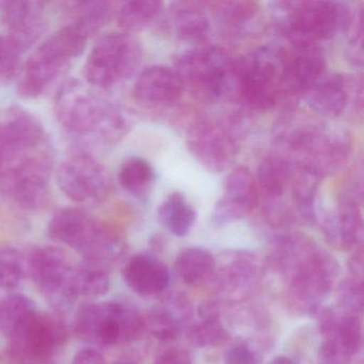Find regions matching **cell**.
<instances>
[{
    "mask_svg": "<svg viewBox=\"0 0 364 364\" xmlns=\"http://www.w3.org/2000/svg\"><path fill=\"white\" fill-rule=\"evenodd\" d=\"M272 259L287 279L291 304L308 313L323 304L340 274L336 259L302 234L278 238Z\"/></svg>",
    "mask_w": 364,
    "mask_h": 364,
    "instance_id": "obj_1",
    "label": "cell"
},
{
    "mask_svg": "<svg viewBox=\"0 0 364 364\" xmlns=\"http://www.w3.org/2000/svg\"><path fill=\"white\" fill-rule=\"evenodd\" d=\"M55 112L70 134L101 146L118 144L129 131V120L118 106L75 80L61 87Z\"/></svg>",
    "mask_w": 364,
    "mask_h": 364,
    "instance_id": "obj_2",
    "label": "cell"
},
{
    "mask_svg": "<svg viewBox=\"0 0 364 364\" xmlns=\"http://www.w3.org/2000/svg\"><path fill=\"white\" fill-rule=\"evenodd\" d=\"M277 152L297 167L321 178L344 166L351 152L350 136L344 129L325 123H289L277 137Z\"/></svg>",
    "mask_w": 364,
    "mask_h": 364,
    "instance_id": "obj_3",
    "label": "cell"
},
{
    "mask_svg": "<svg viewBox=\"0 0 364 364\" xmlns=\"http://www.w3.org/2000/svg\"><path fill=\"white\" fill-rule=\"evenodd\" d=\"M274 5L277 26L289 42L318 44L346 31L353 22L348 4L341 1H280Z\"/></svg>",
    "mask_w": 364,
    "mask_h": 364,
    "instance_id": "obj_4",
    "label": "cell"
},
{
    "mask_svg": "<svg viewBox=\"0 0 364 364\" xmlns=\"http://www.w3.org/2000/svg\"><path fill=\"white\" fill-rule=\"evenodd\" d=\"M54 242L67 245L85 257V261L108 265L123 253L124 244L119 234L95 220L82 208L57 210L48 225Z\"/></svg>",
    "mask_w": 364,
    "mask_h": 364,
    "instance_id": "obj_5",
    "label": "cell"
},
{
    "mask_svg": "<svg viewBox=\"0 0 364 364\" xmlns=\"http://www.w3.org/2000/svg\"><path fill=\"white\" fill-rule=\"evenodd\" d=\"M87 39L68 24L40 44L18 73V93L24 99H36L53 84L82 54Z\"/></svg>",
    "mask_w": 364,
    "mask_h": 364,
    "instance_id": "obj_6",
    "label": "cell"
},
{
    "mask_svg": "<svg viewBox=\"0 0 364 364\" xmlns=\"http://www.w3.org/2000/svg\"><path fill=\"white\" fill-rule=\"evenodd\" d=\"M174 70L202 99L220 101L237 93L236 60L217 46H203L181 53Z\"/></svg>",
    "mask_w": 364,
    "mask_h": 364,
    "instance_id": "obj_7",
    "label": "cell"
},
{
    "mask_svg": "<svg viewBox=\"0 0 364 364\" xmlns=\"http://www.w3.org/2000/svg\"><path fill=\"white\" fill-rule=\"evenodd\" d=\"M146 319L133 304L120 300L86 304L78 311L74 329L82 340L114 346L137 340Z\"/></svg>",
    "mask_w": 364,
    "mask_h": 364,
    "instance_id": "obj_8",
    "label": "cell"
},
{
    "mask_svg": "<svg viewBox=\"0 0 364 364\" xmlns=\"http://www.w3.org/2000/svg\"><path fill=\"white\" fill-rule=\"evenodd\" d=\"M142 55L141 43L132 33H107L91 48L85 63V78L93 88L116 87L136 73Z\"/></svg>",
    "mask_w": 364,
    "mask_h": 364,
    "instance_id": "obj_9",
    "label": "cell"
},
{
    "mask_svg": "<svg viewBox=\"0 0 364 364\" xmlns=\"http://www.w3.org/2000/svg\"><path fill=\"white\" fill-rule=\"evenodd\" d=\"M237 93L257 112H267L278 103L284 91L281 46H266L236 60Z\"/></svg>",
    "mask_w": 364,
    "mask_h": 364,
    "instance_id": "obj_10",
    "label": "cell"
},
{
    "mask_svg": "<svg viewBox=\"0 0 364 364\" xmlns=\"http://www.w3.org/2000/svg\"><path fill=\"white\" fill-rule=\"evenodd\" d=\"M52 173L50 150L40 151L0 176V193L21 210H42L50 204Z\"/></svg>",
    "mask_w": 364,
    "mask_h": 364,
    "instance_id": "obj_11",
    "label": "cell"
},
{
    "mask_svg": "<svg viewBox=\"0 0 364 364\" xmlns=\"http://www.w3.org/2000/svg\"><path fill=\"white\" fill-rule=\"evenodd\" d=\"M27 272L48 304L57 310L70 308L77 299L76 268L63 249L54 246L33 249L27 257Z\"/></svg>",
    "mask_w": 364,
    "mask_h": 364,
    "instance_id": "obj_12",
    "label": "cell"
},
{
    "mask_svg": "<svg viewBox=\"0 0 364 364\" xmlns=\"http://www.w3.org/2000/svg\"><path fill=\"white\" fill-rule=\"evenodd\" d=\"M56 180L63 195L80 205L104 203L114 191L109 172L88 153H78L63 161Z\"/></svg>",
    "mask_w": 364,
    "mask_h": 364,
    "instance_id": "obj_13",
    "label": "cell"
},
{
    "mask_svg": "<svg viewBox=\"0 0 364 364\" xmlns=\"http://www.w3.org/2000/svg\"><path fill=\"white\" fill-rule=\"evenodd\" d=\"M186 142L193 159L214 173L229 169L237 156V138L233 132L225 123L212 119L193 123Z\"/></svg>",
    "mask_w": 364,
    "mask_h": 364,
    "instance_id": "obj_14",
    "label": "cell"
},
{
    "mask_svg": "<svg viewBox=\"0 0 364 364\" xmlns=\"http://www.w3.org/2000/svg\"><path fill=\"white\" fill-rule=\"evenodd\" d=\"M67 338V328L60 318L36 311L10 334L8 349L36 357L54 358Z\"/></svg>",
    "mask_w": 364,
    "mask_h": 364,
    "instance_id": "obj_15",
    "label": "cell"
},
{
    "mask_svg": "<svg viewBox=\"0 0 364 364\" xmlns=\"http://www.w3.org/2000/svg\"><path fill=\"white\" fill-rule=\"evenodd\" d=\"M284 90L304 95V93L326 73V56L321 46L309 42H289L281 48Z\"/></svg>",
    "mask_w": 364,
    "mask_h": 364,
    "instance_id": "obj_16",
    "label": "cell"
},
{
    "mask_svg": "<svg viewBox=\"0 0 364 364\" xmlns=\"http://www.w3.org/2000/svg\"><path fill=\"white\" fill-rule=\"evenodd\" d=\"M257 181L244 166L234 168L223 183V193L213 212V221L225 225L244 218L259 204Z\"/></svg>",
    "mask_w": 364,
    "mask_h": 364,
    "instance_id": "obj_17",
    "label": "cell"
},
{
    "mask_svg": "<svg viewBox=\"0 0 364 364\" xmlns=\"http://www.w3.org/2000/svg\"><path fill=\"white\" fill-rule=\"evenodd\" d=\"M259 266L248 251H229L216 259L214 278L219 291L230 300L249 297L259 285Z\"/></svg>",
    "mask_w": 364,
    "mask_h": 364,
    "instance_id": "obj_18",
    "label": "cell"
},
{
    "mask_svg": "<svg viewBox=\"0 0 364 364\" xmlns=\"http://www.w3.org/2000/svg\"><path fill=\"white\" fill-rule=\"evenodd\" d=\"M361 86L355 78L342 74H323L302 97L311 109L326 118H338L351 101L361 102Z\"/></svg>",
    "mask_w": 364,
    "mask_h": 364,
    "instance_id": "obj_19",
    "label": "cell"
},
{
    "mask_svg": "<svg viewBox=\"0 0 364 364\" xmlns=\"http://www.w3.org/2000/svg\"><path fill=\"white\" fill-rule=\"evenodd\" d=\"M185 88L176 70L155 65L140 74L134 85L133 97L140 106L149 109L170 107L182 97Z\"/></svg>",
    "mask_w": 364,
    "mask_h": 364,
    "instance_id": "obj_20",
    "label": "cell"
},
{
    "mask_svg": "<svg viewBox=\"0 0 364 364\" xmlns=\"http://www.w3.org/2000/svg\"><path fill=\"white\" fill-rule=\"evenodd\" d=\"M46 4L31 0L0 1V12L8 28V36L28 50L43 33Z\"/></svg>",
    "mask_w": 364,
    "mask_h": 364,
    "instance_id": "obj_21",
    "label": "cell"
},
{
    "mask_svg": "<svg viewBox=\"0 0 364 364\" xmlns=\"http://www.w3.org/2000/svg\"><path fill=\"white\" fill-rule=\"evenodd\" d=\"M122 276L127 287L144 298L163 295L171 280L167 265L151 253L132 257L123 268Z\"/></svg>",
    "mask_w": 364,
    "mask_h": 364,
    "instance_id": "obj_22",
    "label": "cell"
},
{
    "mask_svg": "<svg viewBox=\"0 0 364 364\" xmlns=\"http://www.w3.org/2000/svg\"><path fill=\"white\" fill-rule=\"evenodd\" d=\"M193 315V306L183 294H168L149 312L146 327L161 341L178 338Z\"/></svg>",
    "mask_w": 364,
    "mask_h": 364,
    "instance_id": "obj_23",
    "label": "cell"
},
{
    "mask_svg": "<svg viewBox=\"0 0 364 364\" xmlns=\"http://www.w3.org/2000/svg\"><path fill=\"white\" fill-rule=\"evenodd\" d=\"M362 191H348L341 198L338 208L332 210L333 247L344 251L359 248L363 240Z\"/></svg>",
    "mask_w": 364,
    "mask_h": 364,
    "instance_id": "obj_24",
    "label": "cell"
},
{
    "mask_svg": "<svg viewBox=\"0 0 364 364\" xmlns=\"http://www.w3.org/2000/svg\"><path fill=\"white\" fill-rule=\"evenodd\" d=\"M170 16L174 33L182 41H201L210 31V18L203 4L196 1L171 4Z\"/></svg>",
    "mask_w": 364,
    "mask_h": 364,
    "instance_id": "obj_25",
    "label": "cell"
},
{
    "mask_svg": "<svg viewBox=\"0 0 364 364\" xmlns=\"http://www.w3.org/2000/svg\"><path fill=\"white\" fill-rule=\"evenodd\" d=\"M174 269L183 283L199 287L214 278L216 259L206 249L191 247L181 251L176 257Z\"/></svg>",
    "mask_w": 364,
    "mask_h": 364,
    "instance_id": "obj_26",
    "label": "cell"
},
{
    "mask_svg": "<svg viewBox=\"0 0 364 364\" xmlns=\"http://www.w3.org/2000/svg\"><path fill=\"white\" fill-rule=\"evenodd\" d=\"M67 10L71 18L69 24L89 40L107 24L114 11V4L104 0L74 1L67 4Z\"/></svg>",
    "mask_w": 364,
    "mask_h": 364,
    "instance_id": "obj_27",
    "label": "cell"
},
{
    "mask_svg": "<svg viewBox=\"0 0 364 364\" xmlns=\"http://www.w3.org/2000/svg\"><path fill=\"white\" fill-rule=\"evenodd\" d=\"M159 221L178 237L191 233L197 220V213L181 193L166 198L159 208Z\"/></svg>",
    "mask_w": 364,
    "mask_h": 364,
    "instance_id": "obj_28",
    "label": "cell"
},
{
    "mask_svg": "<svg viewBox=\"0 0 364 364\" xmlns=\"http://www.w3.org/2000/svg\"><path fill=\"white\" fill-rule=\"evenodd\" d=\"M200 321L191 326L188 338L197 347H215L225 343L228 333L216 304H204L199 309Z\"/></svg>",
    "mask_w": 364,
    "mask_h": 364,
    "instance_id": "obj_29",
    "label": "cell"
},
{
    "mask_svg": "<svg viewBox=\"0 0 364 364\" xmlns=\"http://www.w3.org/2000/svg\"><path fill=\"white\" fill-rule=\"evenodd\" d=\"M156 174L152 165L141 157H132L124 161L119 171L121 186L137 199H146L152 191Z\"/></svg>",
    "mask_w": 364,
    "mask_h": 364,
    "instance_id": "obj_30",
    "label": "cell"
},
{
    "mask_svg": "<svg viewBox=\"0 0 364 364\" xmlns=\"http://www.w3.org/2000/svg\"><path fill=\"white\" fill-rule=\"evenodd\" d=\"M164 4L156 0H132L123 3L118 10V24L124 33L144 31L161 16Z\"/></svg>",
    "mask_w": 364,
    "mask_h": 364,
    "instance_id": "obj_31",
    "label": "cell"
},
{
    "mask_svg": "<svg viewBox=\"0 0 364 364\" xmlns=\"http://www.w3.org/2000/svg\"><path fill=\"white\" fill-rule=\"evenodd\" d=\"M75 289L78 297L97 298L106 295L110 289L107 266L86 261L76 269Z\"/></svg>",
    "mask_w": 364,
    "mask_h": 364,
    "instance_id": "obj_32",
    "label": "cell"
},
{
    "mask_svg": "<svg viewBox=\"0 0 364 364\" xmlns=\"http://www.w3.org/2000/svg\"><path fill=\"white\" fill-rule=\"evenodd\" d=\"M35 302L22 294H14L0 301V334L9 338L10 334L33 312Z\"/></svg>",
    "mask_w": 364,
    "mask_h": 364,
    "instance_id": "obj_33",
    "label": "cell"
},
{
    "mask_svg": "<svg viewBox=\"0 0 364 364\" xmlns=\"http://www.w3.org/2000/svg\"><path fill=\"white\" fill-rule=\"evenodd\" d=\"M215 18L230 29H240L259 12V4L252 1H219L210 4Z\"/></svg>",
    "mask_w": 364,
    "mask_h": 364,
    "instance_id": "obj_34",
    "label": "cell"
},
{
    "mask_svg": "<svg viewBox=\"0 0 364 364\" xmlns=\"http://www.w3.org/2000/svg\"><path fill=\"white\" fill-rule=\"evenodd\" d=\"M27 257L16 248L0 249V289L11 291L26 274Z\"/></svg>",
    "mask_w": 364,
    "mask_h": 364,
    "instance_id": "obj_35",
    "label": "cell"
},
{
    "mask_svg": "<svg viewBox=\"0 0 364 364\" xmlns=\"http://www.w3.org/2000/svg\"><path fill=\"white\" fill-rule=\"evenodd\" d=\"M336 301L343 314L360 316L363 311V282L355 279H344L336 287Z\"/></svg>",
    "mask_w": 364,
    "mask_h": 364,
    "instance_id": "obj_36",
    "label": "cell"
},
{
    "mask_svg": "<svg viewBox=\"0 0 364 364\" xmlns=\"http://www.w3.org/2000/svg\"><path fill=\"white\" fill-rule=\"evenodd\" d=\"M24 50L10 36H0V80L7 82L20 73Z\"/></svg>",
    "mask_w": 364,
    "mask_h": 364,
    "instance_id": "obj_37",
    "label": "cell"
},
{
    "mask_svg": "<svg viewBox=\"0 0 364 364\" xmlns=\"http://www.w3.org/2000/svg\"><path fill=\"white\" fill-rule=\"evenodd\" d=\"M338 336L343 347L351 357L359 353L362 347V325L360 316L341 315Z\"/></svg>",
    "mask_w": 364,
    "mask_h": 364,
    "instance_id": "obj_38",
    "label": "cell"
},
{
    "mask_svg": "<svg viewBox=\"0 0 364 364\" xmlns=\"http://www.w3.org/2000/svg\"><path fill=\"white\" fill-rule=\"evenodd\" d=\"M340 323V321H338ZM338 328L336 331L323 336L318 349L319 364H349L351 357L338 340Z\"/></svg>",
    "mask_w": 364,
    "mask_h": 364,
    "instance_id": "obj_39",
    "label": "cell"
},
{
    "mask_svg": "<svg viewBox=\"0 0 364 364\" xmlns=\"http://www.w3.org/2000/svg\"><path fill=\"white\" fill-rule=\"evenodd\" d=\"M225 364H259L261 358L250 347L244 344L233 345L227 349L223 357Z\"/></svg>",
    "mask_w": 364,
    "mask_h": 364,
    "instance_id": "obj_40",
    "label": "cell"
},
{
    "mask_svg": "<svg viewBox=\"0 0 364 364\" xmlns=\"http://www.w3.org/2000/svg\"><path fill=\"white\" fill-rule=\"evenodd\" d=\"M1 364H56L54 358H40L8 349L1 358Z\"/></svg>",
    "mask_w": 364,
    "mask_h": 364,
    "instance_id": "obj_41",
    "label": "cell"
},
{
    "mask_svg": "<svg viewBox=\"0 0 364 364\" xmlns=\"http://www.w3.org/2000/svg\"><path fill=\"white\" fill-rule=\"evenodd\" d=\"M155 364H191V360L183 349H169L159 355Z\"/></svg>",
    "mask_w": 364,
    "mask_h": 364,
    "instance_id": "obj_42",
    "label": "cell"
},
{
    "mask_svg": "<svg viewBox=\"0 0 364 364\" xmlns=\"http://www.w3.org/2000/svg\"><path fill=\"white\" fill-rule=\"evenodd\" d=\"M348 268L351 278L363 282L364 257L362 246L353 250V255L349 257Z\"/></svg>",
    "mask_w": 364,
    "mask_h": 364,
    "instance_id": "obj_43",
    "label": "cell"
},
{
    "mask_svg": "<svg viewBox=\"0 0 364 364\" xmlns=\"http://www.w3.org/2000/svg\"><path fill=\"white\" fill-rule=\"evenodd\" d=\"M72 364H106V360L95 349L82 348L75 353Z\"/></svg>",
    "mask_w": 364,
    "mask_h": 364,
    "instance_id": "obj_44",
    "label": "cell"
},
{
    "mask_svg": "<svg viewBox=\"0 0 364 364\" xmlns=\"http://www.w3.org/2000/svg\"><path fill=\"white\" fill-rule=\"evenodd\" d=\"M268 364H298V362L294 360L293 358L287 357V355H278V357H274Z\"/></svg>",
    "mask_w": 364,
    "mask_h": 364,
    "instance_id": "obj_45",
    "label": "cell"
},
{
    "mask_svg": "<svg viewBox=\"0 0 364 364\" xmlns=\"http://www.w3.org/2000/svg\"><path fill=\"white\" fill-rule=\"evenodd\" d=\"M114 364H135V363H133V362H131V361H119V362H116V363Z\"/></svg>",
    "mask_w": 364,
    "mask_h": 364,
    "instance_id": "obj_46",
    "label": "cell"
}]
</instances>
